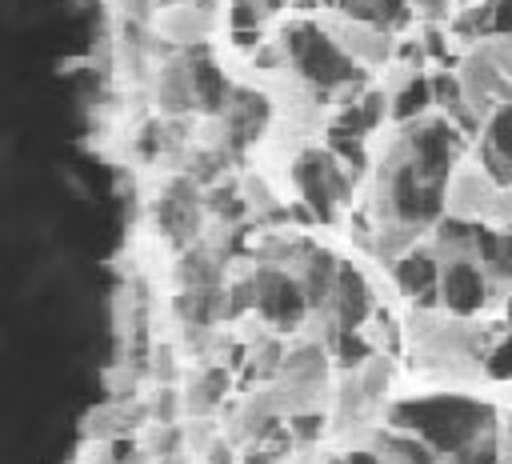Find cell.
I'll list each match as a JSON object with an SVG mask.
<instances>
[{
	"mask_svg": "<svg viewBox=\"0 0 512 464\" xmlns=\"http://www.w3.org/2000/svg\"><path fill=\"white\" fill-rule=\"evenodd\" d=\"M396 424L408 428V432H420L428 448H440V452H452V456H464L484 432H492V412L484 404H472L464 396H432V400H412V404H400L396 412Z\"/></svg>",
	"mask_w": 512,
	"mask_h": 464,
	"instance_id": "6da1fadb",
	"label": "cell"
},
{
	"mask_svg": "<svg viewBox=\"0 0 512 464\" xmlns=\"http://www.w3.org/2000/svg\"><path fill=\"white\" fill-rule=\"evenodd\" d=\"M288 52H292L296 68H300L308 80L324 84V88L356 76V60L340 48L336 36H328V32L316 28V24H296V28L288 32Z\"/></svg>",
	"mask_w": 512,
	"mask_h": 464,
	"instance_id": "7a4b0ae2",
	"label": "cell"
},
{
	"mask_svg": "<svg viewBox=\"0 0 512 464\" xmlns=\"http://www.w3.org/2000/svg\"><path fill=\"white\" fill-rule=\"evenodd\" d=\"M488 296V272L476 260H452L440 272V304L456 316H468Z\"/></svg>",
	"mask_w": 512,
	"mask_h": 464,
	"instance_id": "3957f363",
	"label": "cell"
},
{
	"mask_svg": "<svg viewBox=\"0 0 512 464\" xmlns=\"http://www.w3.org/2000/svg\"><path fill=\"white\" fill-rule=\"evenodd\" d=\"M500 192H504V188H500L484 168L456 172L452 184H448V212L460 216V220H480V216L492 220V208H496Z\"/></svg>",
	"mask_w": 512,
	"mask_h": 464,
	"instance_id": "277c9868",
	"label": "cell"
},
{
	"mask_svg": "<svg viewBox=\"0 0 512 464\" xmlns=\"http://www.w3.org/2000/svg\"><path fill=\"white\" fill-rule=\"evenodd\" d=\"M440 272L444 268H440V260L432 252H408L396 264V284L412 300H420V308H432L440 300Z\"/></svg>",
	"mask_w": 512,
	"mask_h": 464,
	"instance_id": "5b68a950",
	"label": "cell"
},
{
	"mask_svg": "<svg viewBox=\"0 0 512 464\" xmlns=\"http://www.w3.org/2000/svg\"><path fill=\"white\" fill-rule=\"evenodd\" d=\"M256 308L276 324H292L300 316V288L284 276H264L256 284Z\"/></svg>",
	"mask_w": 512,
	"mask_h": 464,
	"instance_id": "8992f818",
	"label": "cell"
},
{
	"mask_svg": "<svg viewBox=\"0 0 512 464\" xmlns=\"http://www.w3.org/2000/svg\"><path fill=\"white\" fill-rule=\"evenodd\" d=\"M336 40H340V48L348 52V56H360V60H384L388 56V36H384V28L380 24H368V20H348L340 32H336Z\"/></svg>",
	"mask_w": 512,
	"mask_h": 464,
	"instance_id": "52a82bcc",
	"label": "cell"
},
{
	"mask_svg": "<svg viewBox=\"0 0 512 464\" xmlns=\"http://www.w3.org/2000/svg\"><path fill=\"white\" fill-rule=\"evenodd\" d=\"M332 304H336V320H340V328H356V324L368 316V288H364V280H360L356 272L340 268Z\"/></svg>",
	"mask_w": 512,
	"mask_h": 464,
	"instance_id": "ba28073f",
	"label": "cell"
},
{
	"mask_svg": "<svg viewBox=\"0 0 512 464\" xmlns=\"http://www.w3.org/2000/svg\"><path fill=\"white\" fill-rule=\"evenodd\" d=\"M428 104H436V100H432V80L412 76V80L396 92V100H392V116H396V120H412V116H420Z\"/></svg>",
	"mask_w": 512,
	"mask_h": 464,
	"instance_id": "9c48e42d",
	"label": "cell"
},
{
	"mask_svg": "<svg viewBox=\"0 0 512 464\" xmlns=\"http://www.w3.org/2000/svg\"><path fill=\"white\" fill-rule=\"evenodd\" d=\"M484 152L500 156L504 164H512V104H500L488 120V136H484Z\"/></svg>",
	"mask_w": 512,
	"mask_h": 464,
	"instance_id": "30bf717a",
	"label": "cell"
},
{
	"mask_svg": "<svg viewBox=\"0 0 512 464\" xmlns=\"http://www.w3.org/2000/svg\"><path fill=\"white\" fill-rule=\"evenodd\" d=\"M192 96H196L204 108H216V104L224 100V80H220V72H216L212 64L192 68Z\"/></svg>",
	"mask_w": 512,
	"mask_h": 464,
	"instance_id": "8fae6325",
	"label": "cell"
},
{
	"mask_svg": "<svg viewBox=\"0 0 512 464\" xmlns=\"http://www.w3.org/2000/svg\"><path fill=\"white\" fill-rule=\"evenodd\" d=\"M336 352H340L344 364H364V360H368V344L356 336V328H340V336H336Z\"/></svg>",
	"mask_w": 512,
	"mask_h": 464,
	"instance_id": "7c38bea8",
	"label": "cell"
},
{
	"mask_svg": "<svg viewBox=\"0 0 512 464\" xmlns=\"http://www.w3.org/2000/svg\"><path fill=\"white\" fill-rule=\"evenodd\" d=\"M488 376H496V380H508L512 376V336H504L492 352H488Z\"/></svg>",
	"mask_w": 512,
	"mask_h": 464,
	"instance_id": "4fadbf2b",
	"label": "cell"
},
{
	"mask_svg": "<svg viewBox=\"0 0 512 464\" xmlns=\"http://www.w3.org/2000/svg\"><path fill=\"white\" fill-rule=\"evenodd\" d=\"M376 24H400L404 20V0H368Z\"/></svg>",
	"mask_w": 512,
	"mask_h": 464,
	"instance_id": "5bb4252c",
	"label": "cell"
},
{
	"mask_svg": "<svg viewBox=\"0 0 512 464\" xmlns=\"http://www.w3.org/2000/svg\"><path fill=\"white\" fill-rule=\"evenodd\" d=\"M492 36H512V0H496V16H492Z\"/></svg>",
	"mask_w": 512,
	"mask_h": 464,
	"instance_id": "9a60e30c",
	"label": "cell"
},
{
	"mask_svg": "<svg viewBox=\"0 0 512 464\" xmlns=\"http://www.w3.org/2000/svg\"><path fill=\"white\" fill-rule=\"evenodd\" d=\"M344 460H348V464H388L384 456H376V452H364V448H352Z\"/></svg>",
	"mask_w": 512,
	"mask_h": 464,
	"instance_id": "2e32d148",
	"label": "cell"
},
{
	"mask_svg": "<svg viewBox=\"0 0 512 464\" xmlns=\"http://www.w3.org/2000/svg\"><path fill=\"white\" fill-rule=\"evenodd\" d=\"M316 424H320V420H312V416H300V420H296V432H300V436H316Z\"/></svg>",
	"mask_w": 512,
	"mask_h": 464,
	"instance_id": "e0dca14e",
	"label": "cell"
},
{
	"mask_svg": "<svg viewBox=\"0 0 512 464\" xmlns=\"http://www.w3.org/2000/svg\"><path fill=\"white\" fill-rule=\"evenodd\" d=\"M416 4H420V8H424V12H428V16H432V12H440V8H444V4H448V0H416Z\"/></svg>",
	"mask_w": 512,
	"mask_h": 464,
	"instance_id": "ac0fdd59",
	"label": "cell"
},
{
	"mask_svg": "<svg viewBox=\"0 0 512 464\" xmlns=\"http://www.w3.org/2000/svg\"><path fill=\"white\" fill-rule=\"evenodd\" d=\"M508 452H512V424H508Z\"/></svg>",
	"mask_w": 512,
	"mask_h": 464,
	"instance_id": "d6986e66",
	"label": "cell"
},
{
	"mask_svg": "<svg viewBox=\"0 0 512 464\" xmlns=\"http://www.w3.org/2000/svg\"><path fill=\"white\" fill-rule=\"evenodd\" d=\"M504 312H508V320H512V300H508V308H504Z\"/></svg>",
	"mask_w": 512,
	"mask_h": 464,
	"instance_id": "ffe728a7",
	"label": "cell"
},
{
	"mask_svg": "<svg viewBox=\"0 0 512 464\" xmlns=\"http://www.w3.org/2000/svg\"><path fill=\"white\" fill-rule=\"evenodd\" d=\"M332 464H348V460H332Z\"/></svg>",
	"mask_w": 512,
	"mask_h": 464,
	"instance_id": "44dd1931",
	"label": "cell"
}]
</instances>
